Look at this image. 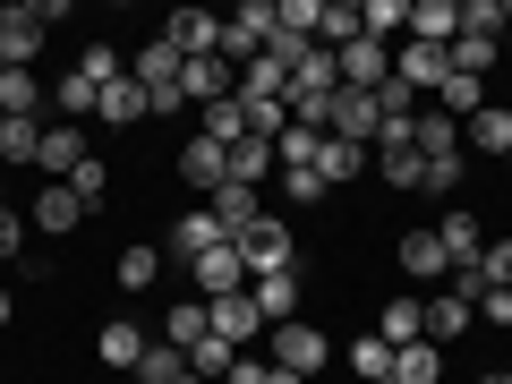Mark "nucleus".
I'll return each instance as SVG.
<instances>
[{
	"label": "nucleus",
	"instance_id": "a211bd4d",
	"mask_svg": "<svg viewBox=\"0 0 512 384\" xmlns=\"http://www.w3.org/2000/svg\"><path fill=\"white\" fill-rule=\"evenodd\" d=\"M205 333H214V308H205V299H171L163 308V342L171 350H197Z\"/></svg>",
	"mask_w": 512,
	"mask_h": 384
},
{
	"label": "nucleus",
	"instance_id": "dca6fc26",
	"mask_svg": "<svg viewBox=\"0 0 512 384\" xmlns=\"http://www.w3.org/2000/svg\"><path fill=\"white\" fill-rule=\"evenodd\" d=\"M180 69H188V60L171 52L163 35H154L146 52H137V69H128V77H137V86H146V94H180Z\"/></svg>",
	"mask_w": 512,
	"mask_h": 384
},
{
	"label": "nucleus",
	"instance_id": "603ef678",
	"mask_svg": "<svg viewBox=\"0 0 512 384\" xmlns=\"http://www.w3.org/2000/svg\"><path fill=\"white\" fill-rule=\"evenodd\" d=\"M478 316H495V325H512V291H487V299H478Z\"/></svg>",
	"mask_w": 512,
	"mask_h": 384
},
{
	"label": "nucleus",
	"instance_id": "f3484780",
	"mask_svg": "<svg viewBox=\"0 0 512 384\" xmlns=\"http://www.w3.org/2000/svg\"><path fill=\"white\" fill-rule=\"evenodd\" d=\"M205 308H214V333H222L231 350H248V342H256V325H265L248 291H231V299H205Z\"/></svg>",
	"mask_w": 512,
	"mask_h": 384
},
{
	"label": "nucleus",
	"instance_id": "49530a36",
	"mask_svg": "<svg viewBox=\"0 0 512 384\" xmlns=\"http://www.w3.org/2000/svg\"><path fill=\"white\" fill-rule=\"evenodd\" d=\"M478 274H487V291H512V239H487V256H478Z\"/></svg>",
	"mask_w": 512,
	"mask_h": 384
},
{
	"label": "nucleus",
	"instance_id": "b1692460",
	"mask_svg": "<svg viewBox=\"0 0 512 384\" xmlns=\"http://www.w3.org/2000/svg\"><path fill=\"white\" fill-rule=\"evenodd\" d=\"M94 350H103V367H128V376H137V359H146V333H137V325L120 316V325H103V333H94Z\"/></svg>",
	"mask_w": 512,
	"mask_h": 384
},
{
	"label": "nucleus",
	"instance_id": "c85d7f7f",
	"mask_svg": "<svg viewBox=\"0 0 512 384\" xmlns=\"http://www.w3.org/2000/svg\"><path fill=\"white\" fill-rule=\"evenodd\" d=\"M402 274H410V282L453 274V265H444V248H436V231H410V239H402Z\"/></svg>",
	"mask_w": 512,
	"mask_h": 384
},
{
	"label": "nucleus",
	"instance_id": "72a5a7b5",
	"mask_svg": "<svg viewBox=\"0 0 512 384\" xmlns=\"http://www.w3.org/2000/svg\"><path fill=\"white\" fill-rule=\"evenodd\" d=\"M393 376H402V384H436V376H444V350H436V342L393 350Z\"/></svg>",
	"mask_w": 512,
	"mask_h": 384
},
{
	"label": "nucleus",
	"instance_id": "864d4df0",
	"mask_svg": "<svg viewBox=\"0 0 512 384\" xmlns=\"http://www.w3.org/2000/svg\"><path fill=\"white\" fill-rule=\"evenodd\" d=\"M265 384H308V376H291V367H274V376H265Z\"/></svg>",
	"mask_w": 512,
	"mask_h": 384
},
{
	"label": "nucleus",
	"instance_id": "37998d69",
	"mask_svg": "<svg viewBox=\"0 0 512 384\" xmlns=\"http://www.w3.org/2000/svg\"><path fill=\"white\" fill-rule=\"evenodd\" d=\"M52 111H60V120H77V111H94V86H86V77H52Z\"/></svg>",
	"mask_w": 512,
	"mask_h": 384
},
{
	"label": "nucleus",
	"instance_id": "4be33fe9",
	"mask_svg": "<svg viewBox=\"0 0 512 384\" xmlns=\"http://www.w3.org/2000/svg\"><path fill=\"white\" fill-rule=\"evenodd\" d=\"M470 316H478L470 299L436 291V299H427V342H436V350H444V342H461V333H470Z\"/></svg>",
	"mask_w": 512,
	"mask_h": 384
},
{
	"label": "nucleus",
	"instance_id": "a18cd8bd",
	"mask_svg": "<svg viewBox=\"0 0 512 384\" xmlns=\"http://www.w3.org/2000/svg\"><path fill=\"white\" fill-rule=\"evenodd\" d=\"M350 367H359V376L376 384V376H393V350H384L376 333H367V342H350Z\"/></svg>",
	"mask_w": 512,
	"mask_h": 384
},
{
	"label": "nucleus",
	"instance_id": "f257e3e1",
	"mask_svg": "<svg viewBox=\"0 0 512 384\" xmlns=\"http://www.w3.org/2000/svg\"><path fill=\"white\" fill-rule=\"evenodd\" d=\"M231 248L248 256V282H256V274H299V239H291V222H274V214H256Z\"/></svg>",
	"mask_w": 512,
	"mask_h": 384
},
{
	"label": "nucleus",
	"instance_id": "6ab92c4d",
	"mask_svg": "<svg viewBox=\"0 0 512 384\" xmlns=\"http://www.w3.org/2000/svg\"><path fill=\"white\" fill-rule=\"evenodd\" d=\"M35 163H43V180H69V171L86 163V137H77L69 120H52V128H43V154H35Z\"/></svg>",
	"mask_w": 512,
	"mask_h": 384
},
{
	"label": "nucleus",
	"instance_id": "58836bf2",
	"mask_svg": "<svg viewBox=\"0 0 512 384\" xmlns=\"http://www.w3.org/2000/svg\"><path fill=\"white\" fill-rule=\"evenodd\" d=\"M69 197H77V205H86V214H94V205H103V197H111V171H103V163H94V154H86V163H77V171H69Z\"/></svg>",
	"mask_w": 512,
	"mask_h": 384
},
{
	"label": "nucleus",
	"instance_id": "ea45409f",
	"mask_svg": "<svg viewBox=\"0 0 512 384\" xmlns=\"http://www.w3.org/2000/svg\"><path fill=\"white\" fill-rule=\"evenodd\" d=\"M495 69V43L487 35H453V77H487Z\"/></svg>",
	"mask_w": 512,
	"mask_h": 384
},
{
	"label": "nucleus",
	"instance_id": "423d86ee",
	"mask_svg": "<svg viewBox=\"0 0 512 384\" xmlns=\"http://www.w3.org/2000/svg\"><path fill=\"white\" fill-rule=\"evenodd\" d=\"M333 69H342V86H350V94H376L384 77H393V43L359 35V43H350V52H333Z\"/></svg>",
	"mask_w": 512,
	"mask_h": 384
},
{
	"label": "nucleus",
	"instance_id": "a19ab883",
	"mask_svg": "<svg viewBox=\"0 0 512 384\" xmlns=\"http://www.w3.org/2000/svg\"><path fill=\"white\" fill-rule=\"evenodd\" d=\"M0 154H9V163H35L43 154V120H9L0 128Z\"/></svg>",
	"mask_w": 512,
	"mask_h": 384
},
{
	"label": "nucleus",
	"instance_id": "4d7b16f0",
	"mask_svg": "<svg viewBox=\"0 0 512 384\" xmlns=\"http://www.w3.org/2000/svg\"><path fill=\"white\" fill-rule=\"evenodd\" d=\"M504 35H512V0H504Z\"/></svg>",
	"mask_w": 512,
	"mask_h": 384
},
{
	"label": "nucleus",
	"instance_id": "0eeeda50",
	"mask_svg": "<svg viewBox=\"0 0 512 384\" xmlns=\"http://www.w3.org/2000/svg\"><path fill=\"white\" fill-rule=\"evenodd\" d=\"M393 77H402L410 94H436L444 77H453V52H436V43H410V35H402V52H393Z\"/></svg>",
	"mask_w": 512,
	"mask_h": 384
},
{
	"label": "nucleus",
	"instance_id": "5701e85b",
	"mask_svg": "<svg viewBox=\"0 0 512 384\" xmlns=\"http://www.w3.org/2000/svg\"><path fill=\"white\" fill-rule=\"evenodd\" d=\"M86 222V205L69 197V180H43V197H35V231H77Z\"/></svg>",
	"mask_w": 512,
	"mask_h": 384
},
{
	"label": "nucleus",
	"instance_id": "c756f323",
	"mask_svg": "<svg viewBox=\"0 0 512 384\" xmlns=\"http://www.w3.org/2000/svg\"><path fill=\"white\" fill-rule=\"evenodd\" d=\"M461 137H470L478 154H512V111H504V103H487L470 128H461Z\"/></svg>",
	"mask_w": 512,
	"mask_h": 384
},
{
	"label": "nucleus",
	"instance_id": "1a4fd4ad",
	"mask_svg": "<svg viewBox=\"0 0 512 384\" xmlns=\"http://www.w3.org/2000/svg\"><path fill=\"white\" fill-rule=\"evenodd\" d=\"M222 239H231V231L214 222V205H197V214H180V222H171L163 256H180V265H197V256H205V248H222Z\"/></svg>",
	"mask_w": 512,
	"mask_h": 384
},
{
	"label": "nucleus",
	"instance_id": "2f4dec72",
	"mask_svg": "<svg viewBox=\"0 0 512 384\" xmlns=\"http://www.w3.org/2000/svg\"><path fill=\"white\" fill-rule=\"evenodd\" d=\"M205 137H214L222 154H231L239 137H248V111H239V94H222V103H205Z\"/></svg>",
	"mask_w": 512,
	"mask_h": 384
},
{
	"label": "nucleus",
	"instance_id": "cd10ccee",
	"mask_svg": "<svg viewBox=\"0 0 512 384\" xmlns=\"http://www.w3.org/2000/svg\"><path fill=\"white\" fill-rule=\"evenodd\" d=\"M359 35H376V43L410 35V0H359Z\"/></svg>",
	"mask_w": 512,
	"mask_h": 384
},
{
	"label": "nucleus",
	"instance_id": "20e7f679",
	"mask_svg": "<svg viewBox=\"0 0 512 384\" xmlns=\"http://www.w3.org/2000/svg\"><path fill=\"white\" fill-rule=\"evenodd\" d=\"M188 282H197V299H231V291H248V256L222 239V248H205L197 265H188Z\"/></svg>",
	"mask_w": 512,
	"mask_h": 384
},
{
	"label": "nucleus",
	"instance_id": "5fc2aeb1",
	"mask_svg": "<svg viewBox=\"0 0 512 384\" xmlns=\"http://www.w3.org/2000/svg\"><path fill=\"white\" fill-rule=\"evenodd\" d=\"M478 384H512V359H504V367H495V376H478Z\"/></svg>",
	"mask_w": 512,
	"mask_h": 384
},
{
	"label": "nucleus",
	"instance_id": "a878e982",
	"mask_svg": "<svg viewBox=\"0 0 512 384\" xmlns=\"http://www.w3.org/2000/svg\"><path fill=\"white\" fill-rule=\"evenodd\" d=\"M410 137H419V154H427V163L461 154V120H444V111H419V120H410Z\"/></svg>",
	"mask_w": 512,
	"mask_h": 384
},
{
	"label": "nucleus",
	"instance_id": "2eb2a0df",
	"mask_svg": "<svg viewBox=\"0 0 512 384\" xmlns=\"http://www.w3.org/2000/svg\"><path fill=\"white\" fill-rule=\"evenodd\" d=\"M43 103H52V86L35 69H0V111L9 120H43Z\"/></svg>",
	"mask_w": 512,
	"mask_h": 384
},
{
	"label": "nucleus",
	"instance_id": "ddd939ff",
	"mask_svg": "<svg viewBox=\"0 0 512 384\" xmlns=\"http://www.w3.org/2000/svg\"><path fill=\"white\" fill-rule=\"evenodd\" d=\"M248 299H256V316H265V325H299V274H256Z\"/></svg>",
	"mask_w": 512,
	"mask_h": 384
},
{
	"label": "nucleus",
	"instance_id": "6e6d98bb",
	"mask_svg": "<svg viewBox=\"0 0 512 384\" xmlns=\"http://www.w3.org/2000/svg\"><path fill=\"white\" fill-rule=\"evenodd\" d=\"M9 308H18V299H9V291H0V325H9Z\"/></svg>",
	"mask_w": 512,
	"mask_h": 384
},
{
	"label": "nucleus",
	"instance_id": "aec40b11",
	"mask_svg": "<svg viewBox=\"0 0 512 384\" xmlns=\"http://www.w3.org/2000/svg\"><path fill=\"white\" fill-rule=\"evenodd\" d=\"M94 111H103L111 128H137V120H154V111H146V86H137V77H111V86L94 94Z\"/></svg>",
	"mask_w": 512,
	"mask_h": 384
},
{
	"label": "nucleus",
	"instance_id": "412c9836",
	"mask_svg": "<svg viewBox=\"0 0 512 384\" xmlns=\"http://www.w3.org/2000/svg\"><path fill=\"white\" fill-rule=\"evenodd\" d=\"M180 94H188V103H222V94H231V60H188V69H180Z\"/></svg>",
	"mask_w": 512,
	"mask_h": 384
},
{
	"label": "nucleus",
	"instance_id": "7c9ffc66",
	"mask_svg": "<svg viewBox=\"0 0 512 384\" xmlns=\"http://www.w3.org/2000/svg\"><path fill=\"white\" fill-rule=\"evenodd\" d=\"M265 171H282L274 146H265V137H239V146H231V188H256Z\"/></svg>",
	"mask_w": 512,
	"mask_h": 384
},
{
	"label": "nucleus",
	"instance_id": "f704fd0d",
	"mask_svg": "<svg viewBox=\"0 0 512 384\" xmlns=\"http://www.w3.org/2000/svg\"><path fill=\"white\" fill-rule=\"evenodd\" d=\"M180 376H188V350L146 342V359H137V384H180Z\"/></svg>",
	"mask_w": 512,
	"mask_h": 384
},
{
	"label": "nucleus",
	"instance_id": "c03bdc74",
	"mask_svg": "<svg viewBox=\"0 0 512 384\" xmlns=\"http://www.w3.org/2000/svg\"><path fill=\"white\" fill-rule=\"evenodd\" d=\"M461 35H487V43H504V0H470V9H461Z\"/></svg>",
	"mask_w": 512,
	"mask_h": 384
},
{
	"label": "nucleus",
	"instance_id": "09e8293b",
	"mask_svg": "<svg viewBox=\"0 0 512 384\" xmlns=\"http://www.w3.org/2000/svg\"><path fill=\"white\" fill-rule=\"evenodd\" d=\"M282 197H291V205H316V197H325V180H316V171H282Z\"/></svg>",
	"mask_w": 512,
	"mask_h": 384
},
{
	"label": "nucleus",
	"instance_id": "bf43d9fd",
	"mask_svg": "<svg viewBox=\"0 0 512 384\" xmlns=\"http://www.w3.org/2000/svg\"><path fill=\"white\" fill-rule=\"evenodd\" d=\"M180 384H205V376H180Z\"/></svg>",
	"mask_w": 512,
	"mask_h": 384
},
{
	"label": "nucleus",
	"instance_id": "13d9d810",
	"mask_svg": "<svg viewBox=\"0 0 512 384\" xmlns=\"http://www.w3.org/2000/svg\"><path fill=\"white\" fill-rule=\"evenodd\" d=\"M376 384H402V376H376Z\"/></svg>",
	"mask_w": 512,
	"mask_h": 384
},
{
	"label": "nucleus",
	"instance_id": "4c0bfd02",
	"mask_svg": "<svg viewBox=\"0 0 512 384\" xmlns=\"http://www.w3.org/2000/svg\"><path fill=\"white\" fill-rule=\"evenodd\" d=\"M214 222H222V231H248V222H256V188H222V197H214Z\"/></svg>",
	"mask_w": 512,
	"mask_h": 384
},
{
	"label": "nucleus",
	"instance_id": "de8ad7c7",
	"mask_svg": "<svg viewBox=\"0 0 512 384\" xmlns=\"http://www.w3.org/2000/svg\"><path fill=\"white\" fill-rule=\"evenodd\" d=\"M367 171H384V180H393V188H419V154H376V163H367Z\"/></svg>",
	"mask_w": 512,
	"mask_h": 384
},
{
	"label": "nucleus",
	"instance_id": "f03ea898",
	"mask_svg": "<svg viewBox=\"0 0 512 384\" xmlns=\"http://www.w3.org/2000/svg\"><path fill=\"white\" fill-rule=\"evenodd\" d=\"M60 9H43V0H18V9H0V69H35L43 35H52Z\"/></svg>",
	"mask_w": 512,
	"mask_h": 384
},
{
	"label": "nucleus",
	"instance_id": "052dcab7",
	"mask_svg": "<svg viewBox=\"0 0 512 384\" xmlns=\"http://www.w3.org/2000/svg\"><path fill=\"white\" fill-rule=\"evenodd\" d=\"M0 128H9V111H0Z\"/></svg>",
	"mask_w": 512,
	"mask_h": 384
},
{
	"label": "nucleus",
	"instance_id": "9b49d317",
	"mask_svg": "<svg viewBox=\"0 0 512 384\" xmlns=\"http://www.w3.org/2000/svg\"><path fill=\"white\" fill-rule=\"evenodd\" d=\"M376 342H384V350H410V342H427V299H384V316H376Z\"/></svg>",
	"mask_w": 512,
	"mask_h": 384
},
{
	"label": "nucleus",
	"instance_id": "e433bc0d",
	"mask_svg": "<svg viewBox=\"0 0 512 384\" xmlns=\"http://www.w3.org/2000/svg\"><path fill=\"white\" fill-rule=\"evenodd\" d=\"M77 77H86V86L103 94L111 77H128V69H120V52H111V43H86V52H77Z\"/></svg>",
	"mask_w": 512,
	"mask_h": 384
},
{
	"label": "nucleus",
	"instance_id": "c9c22d12",
	"mask_svg": "<svg viewBox=\"0 0 512 384\" xmlns=\"http://www.w3.org/2000/svg\"><path fill=\"white\" fill-rule=\"evenodd\" d=\"M154 274H163V248H146V239L120 248V282H128V291H154Z\"/></svg>",
	"mask_w": 512,
	"mask_h": 384
},
{
	"label": "nucleus",
	"instance_id": "f8f14e48",
	"mask_svg": "<svg viewBox=\"0 0 512 384\" xmlns=\"http://www.w3.org/2000/svg\"><path fill=\"white\" fill-rule=\"evenodd\" d=\"M180 171H188V188H205V197H222V188H231V154H222L214 137H188Z\"/></svg>",
	"mask_w": 512,
	"mask_h": 384
},
{
	"label": "nucleus",
	"instance_id": "7ed1b4c3",
	"mask_svg": "<svg viewBox=\"0 0 512 384\" xmlns=\"http://www.w3.org/2000/svg\"><path fill=\"white\" fill-rule=\"evenodd\" d=\"M265 43H274V0H248V9L222 18V60H231V69L265 60Z\"/></svg>",
	"mask_w": 512,
	"mask_h": 384
},
{
	"label": "nucleus",
	"instance_id": "473e14b6",
	"mask_svg": "<svg viewBox=\"0 0 512 384\" xmlns=\"http://www.w3.org/2000/svg\"><path fill=\"white\" fill-rule=\"evenodd\" d=\"M231 367H239V350L222 342V333H205V342L188 350V376H205V384H222V376H231Z\"/></svg>",
	"mask_w": 512,
	"mask_h": 384
},
{
	"label": "nucleus",
	"instance_id": "393cba45",
	"mask_svg": "<svg viewBox=\"0 0 512 384\" xmlns=\"http://www.w3.org/2000/svg\"><path fill=\"white\" fill-rule=\"evenodd\" d=\"M436 111H444V120H461V128H470L478 111H487V86H478V77H444V86H436Z\"/></svg>",
	"mask_w": 512,
	"mask_h": 384
},
{
	"label": "nucleus",
	"instance_id": "39448f33",
	"mask_svg": "<svg viewBox=\"0 0 512 384\" xmlns=\"http://www.w3.org/2000/svg\"><path fill=\"white\" fill-rule=\"evenodd\" d=\"M427 231H436V248H444V265H453V274L487 256V222H478L470 205H453V214H444V222H427Z\"/></svg>",
	"mask_w": 512,
	"mask_h": 384
},
{
	"label": "nucleus",
	"instance_id": "4468645a",
	"mask_svg": "<svg viewBox=\"0 0 512 384\" xmlns=\"http://www.w3.org/2000/svg\"><path fill=\"white\" fill-rule=\"evenodd\" d=\"M453 35H461V9H453V0H410V43L453 52Z\"/></svg>",
	"mask_w": 512,
	"mask_h": 384
},
{
	"label": "nucleus",
	"instance_id": "bb28decb",
	"mask_svg": "<svg viewBox=\"0 0 512 384\" xmlns=\"http://www.w3.org/2000/svg\"><path fill=\"white\" fill-rule=\"evenodd\" d=\"M359 171H367V146H350V137H325V146H316V180H359Z\"/></svg>",
	"mask_w": 512,
	"mask_h": 384
},
{
	"label": "nucleus",
	"instance_id": "6e6552de",
	"mask_svg": "<svg viewBox=\"0 0 512 384\" xmlns=\"http://www.w3.org/2000/svg\"><path fill=\"white\" fill-rule=\"evenodd\" d=\"M376 128H384V103H376V94H333V128H325V137H350V146H376Z\"/></svg>",
	"mask_w": 512,
	"mask_h": 384
},
{
	"label": "nucleus",
	"instance_id": "79ce46f5",
	"mask_svg": "<svg viewBox=\"0 0 512 384\" xmlns=\"http://www.w3.org/2000/svg\"><path fill=\"white\" fill-rule=\"evenodd\" d=\"M419 188H427V197H461V154H444V163L419 154Z\"/></svg>",
	"mask_w": 512,
	"mask_h": 384
},
{
	"label": "nucleus",
	"instance_id": "8fccbe9b",
	"mask_svg": "<svg viewBox=\"0 0 512 384\" xmlns=\"http://www.w3.org/2000/svg\"><path fill=\"white\" fill-rule=\"evenodd\" d=\"M265 376H274V359H248V350H239V367H231L222 384H265Z\"/></svg>",
	"mask_w": 512,
	"mask_h": 384
},
{
	"label": "nucleus",
	"instance_id": "9d476101",
	"mask_svg": "<svg viewBox=\"0 0 512 384\" xmlns=\"http://www.w3.org/2000/svg\"><path fill=\"white\" fill-rule=\"evenodd\" d=\"M333 350H325V333L316 325H274V367H291V376H316Z\"/></svg>",
	"mask_w": 512,
	"mask_h": 384
},
{
	"label": "nucleus",
	"instance_id": "680f3d73",
	"mask_svg": "<svg viewBox=\"0 0 512 384\" xmlns=\"http://www.w3.org/2000/svg\"><path fill=\"white\" fill-rule=\"evenodd\" d=\"M504 171H512V154H504Z\"/></svg>",
	"mask_w": 512,
	"mask_h": 384
},
{
	"label": "nucleus",
	"instance_id": "3c124183",
	"mask_svg": "<svg viewBox=\"0 0 512 384\" xmlns=\"http://www.w3.org/2000/svg\"><path fill=\"white\" fill-rule=\"evenodd\" d=\"M18 248H26V222L9 214V205H0V256H18Z\"/></svg>",
	"mask_w": 512,
	"mask_h": 384
}]
</instances>
